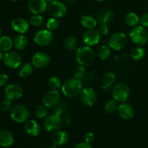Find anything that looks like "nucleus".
<instances>
[{"label": "nucleus", "mask_w": 148, "mask_h": 148, "mask_svg": "<svg viewBox=\"0 0 148 148\" xmlns=\"http://www.w3.org/2000/svg\"><path fill=\"white\" fill-rule=\"evenodd\" d=\"M43 23H44V18L43 16L39 14H33L29 20V23L34 27H40L43 24Z\"/></svg>", "instance_id": "obj_35"}, {"label": "nucleus", "mask_w": 148, "mask_h": 148, "mask_svg": "<svg viewBox=\"0 0 148 148\" xmlns=\"http://www.w3.org/2000/svg\"><path fill=\"white\" fill-rule=\"evenodd\" d=\"M33 65L32 63L25 62L18 67V75L22 78H27L32 75L33 72Z\"/></svg>", "instance_id": "obj_24"}, {"label": "nucleus", "mask_w": 148, "mask_h": 148, "mask_svg": "<svg viewBox=\"0 0 148 148\" xmlns=\"http://www.w3.org/2000/svg\"><path fill=\"white\" fill-rule=\"evenodd\" d=\"M3 62L7 67L17 69L22 64V57L17 51H10L4 54Z\"/></svg>", "instance_id": "obj_11"}, {"label": "nucleus", "mask_w": 148, "mask_h": 148, "mask_svg": "<svg viewBox=\"0 0 148 148\" xmlns=\"http://www.w3.org/2000/svg\"><path fill=\"white\" fill-rule=\"evenodd\" d=\"M46 1H47L48 3H49V4H50V3H51V2H53V1H56V0H46Z\"/></svg>", "instance_id": "obj_47"}, {"label": "nucleus", "mask_w": 148, "mask_h": 148, "mask_svg": "<svg viewBox=\"0 0 148 148\" xmlns=\"http://www.w3.org/2000/svg\"><path fill=\"white\" fill-rule=\"evenodd\" d=\"M48 11L51 16L56 18H60L66 14L67 7L62 1H56L50 3L48 6Z\"/></svg>", "instance_id": "obj_9"}, {"label": "nucleus", "mask_w": 148, "mask_h": 148, "mask_svg": "<svg viewBox=\"0 0 148 148\" xmlns=\"http://www.w3.org/2000/svg\"><path fill=\"white\" fill-rule=\"evenodd\" d=\"M11 1H19V0H11Z\"/></svg>", "instance_id": "obj_50"}, {"label": "nucleus", "mask_w": 148, "mask_h": 148, "mask_svg": "<svg viewBox=\"0 0 148 148\" xmlns=\"http://www.w3.org/2000/svg\"><path fill=\"white\" fill-rule=\"evenodd\" d=\"M116 80V77L115 74L112 72H108L104 75L103 78V85L110 88L114 85Z\"/></svg>", "instance_id": "obj_30"}, {"label": "nucleus", "mask_w": 148, "mask_h": 148, "mask_svg": "<svg viewBox=\"0 0 148 148\" xmlns=\"http://www.w3.org/2000/svg\"><path fill=\"white\" fill-rule=\"evenodd\" d=\"M98 31L101 33V35H103V36H106L108 34L109 32V27H108V24H101L98 29Z\"/></svg>", "instance_id": "obj_40"}, {"label": "nucleus", "mask_w": 148, "mask_h": 148, "mask_svg": "<svg viewBox=\"0 0 148 148\" xmlns=\"http://www.w3.org/2000/svg\"><path fill=\"white\" fill-rule=\"evenodd\" d=\"M49 88L51 90H59V88H62V82L60 78L57 76H52L49 78Z\"/></svg>", "instance_id": "obj_34"}, {"label": "nucleus", "mask_w": 148, "mask_h": 148, "mask_svg": "<svg viewBox=\"0 0 148 148\" xmlns=\"http://www.w3.org/2000/svg\"><path fill=\"white\" fill-rule=\"evenodd\" d=\"M112 96L119 103L126 102L130 98V87L124 82H119L114 85L112 88Z\"/></svg>", "instance_id": "obj_4"}, {"label": "nucleus", "mask_w": 148, "mask_h": 148, "mask_svg": "<svg viewBox=\"0 0 148 148\" xmlns=\"http://www.w3.org/2000/svg\"><path fill=\"white\" fill-rule=\"evenodd\" d=\"M61 100V95L57 90L47 91L42 98V102L47 108H53L59 105Z\"/></svg>", "instance_id": "obj_10"}, {"label": "nucleus", "mask_w": 148, "mask_h": 148, "mask_svg": "<svg viewBox=\"0 0 148 148\" xmlns=\"http://www.w3.org/2000/svg\"><path fill=\"white\" fill-rule=\"evenodd\" d=\"M118 114L124 120L131 119L134 115V110L132 106L128 103H122L118 106Z\"/></svg>", "instance_id": "obj_18"}, {"label": "nucleus", "mask_w": 148, "mask_h": 148, "mask_svg": "<svg viewBox=\"0 0 148 148\" xmlns=\"http://www.w3.org/2000/svg\"><path fill=\"white\" fill-rule=\"evenodd\" d=\"M34 41L39 46H47L53 39V33L48 29H41L35 33Z\"/></svg>", "instance_id": "obj_8"}, {"label": "nucleus", "mask_w": 148, "mask_h": 148, "mask_svg": "<svg viewBox=\"0 0 148 148\" xmlns=\"http://www.w3.org/2000/svg\"><path fill=\"white\" fill-rule=\"evenodd\" d=\"M11 27L19 34H25L29 30V23L22 17H14L11 21Z\"/></svg>", "instance_id": "obj_17"}, {"label": "nucleus", "mask_w": 148, "mask_h": 148, "mask_svg": "<svg viewBox=\"0 0 148 148\" xmlns=\"http://www.w3.org/2000/svg\"><path fill=\"white\" fill-rule=\"evenodd\" d=\"M114 17L113 12L109 9H103L100 10L96 15V20L98 23L101 24H108L111 23Z\"/></svg>", "instance_id": "obj_20"}, {"label": "nucleus", "mask_w": 148, "mask_h": 148, "mask_svg": "<svg viewBox=\"0 0 148 148\" xmlns=\"http://www.w3.org/2000/svg\"><path fill=\"white\" fill-rule=\"evenodd\" d=\"M64 47L68 51H74L77 49L78 41L77 38L75 36H68L64 39Z\"/></svg>", "instance_id": "obj_27"}, {"label": "nucleus", "mask_w": 148, "mask_h": 148, "mask_svg": "<svg viewBox=\"0 0 148 148\" xmlns=\"http://www.w3.org/2000/svg\"><path fill=\"white\" fill-rule=\"evenodd\" d=\"M1 27H0V37H1Z\"/></svg>", "instance_id": "obj_49"}, {"label": "nucleus", "mask_w": 148, "mask_h": 148, "mask_svg": "<svg viewBox=\"0 0 148 148\" xmlns=\"http://www.w3.org/2000/svg\"><path fill=\"white\" fill-rule=\"evenodd\" d=\"M0 108L1 111H8L11 110L12 108V101L8 99V98H5L0 103Z\"/></svg>", "instance_id": "obj_38"}, {"label": "nucleus", "mask_w": 148, "mask_h": 148, "mask_svg": "<svg viewBox=\"0 0 148 148\" xmlns=\"http://www.w3.org/2000/svg\"><path fill=\"white\" fill-rule=\"evenodd\" d=\"M80 101L85 106H92L97 101V94L92 88H83L79 94Z\"/></svg>", "instance_id": "obj_13"}, {"label": "nucleus", "mask_w": 148, "mask_h": 148, "mask_svg": "<svg viewBox=\"0 0 148 148\" xmlns=\"http://www.w3.org/2000/svg\"><path fill=\"white\" fill-rule=\"evenodd\" d=\"M28 45V39L24 34H19L13 40V46L18 51L24 50Z\"/></svg>", "instance_id": "obj_23"}, {"label": "nucleus", "mask_w": 148, "mask_h": 148, "mask_svg": "<svg viewBox=\"0 0 148 148\" xmlns=\"http://www.w3.org/2000/svg\"><path fill=\"white\" fill-rule=\"evenodd\" d=\"M147 45H148V41H147Z\"/></svg>", "instance_id": "obj_51"}, {"label": "nucleus", "mask_w": 148, "mask_h": 148, "mask_svg": "<svg viewBox=\"0 0 148 148\" xmlns=\"http://www.w3.org/2000/svg\"><path fill=\"white\" fill-rule=\"evenodd\" d=\"M97 24H98V22H97L96 18L90 14H86V15L82 16V19H81V25L87 30L95 28Z\"/></svg>", "instance_id": "obj_25"}, {"label": "nucleus", "mask_w": 148, "mask_h": 148, "mask_svg": "<svg viewBox=\"0 0 148 148\" xmlns=\"http://www.w3.org/2000/svg\"><path fill=\"white\" fill-rule=\"evenodd\" d=\"M13 46V40L10 36H4L0 37V50L3 52H8L11 51Z\"/></svg>", "instance_id": "obj_26"}, {"label": "nucleus", "mask_w": 148, "mask_h": 148, "mask_svg": "<svg viewBox=\"0 0 148 148\" xmlns=\"http://www.w3.org/2000/svg\"><path fill=\"white\" fill-rule=\"evenodd\" d=\"M62 93L68 98H74L77 97L80 94L82 90V84L81 80L76 78H69L66 79L62 83L61 88Z\"/></svg>", "instance_id": "obj_1"}, {"label": "nucleus", "mask_w": 148, "mask_h": 148, "mask_svg": "<svg viewBox=\"0 0 148 148\" xmlns=\"http://www.w3.org/2000/svg\"><path fill=\"white\" fill-rule=\"evenodd\" d=\"M86 74L87 71L85 66L79 65L75 68V71H74V77L79 80H82L86 77Z\"/></svg>", "instance_id": "obj_36"}, {"label": "nucleus", "mask_w": 148, "mask_h": 148, "mask_svg": "<svg viewBox=\"0 0 148 148\" xmlns=\"http://www.w3.org/2000/svg\"><path fill=\"white\" fill-rule=\"evenodd\" d=\"M108 46L111 49L119 51L124 49L127 43V37L124 33L118 32L111 35L108 39Z\"/></svg>", "instance_id": "obj_7"}, {"label": "nucleus", "mask_w": 148, "mask_h": 148, "mask_svg": "<svg viewBox=\"0 0 148 148\" xmlns=\"http://www.w3.org/2000/svg\"><path fill=\"white\" fill-rule=\"evenodd\" d=\"M4 53H3V51H2L0 50V61L3 60V59H4Z\"/></svg>", "instance_id": "obj_45"}, {"label": "nucleus", "mask_w": 148, "mask_h": 148, "mask_svg": "<svg viewBox=\"0 0 148 148\" xmlns=\"http://www.w3.org/2000/svg\"><path fill=\"white\" fill-rule=\"evenodd\" d=\"M125 23L130 27H134L140 23V17L136 13L129 12L125 16Z\"/></svg>", "instance_id": "obj_28"}, {"label": "nucleus", "mask_w": 148, "mask_h": 148, "mask_svg": "<svg viewBox=\"0 0 148 148\" xmlns=\"http://www.w3.org/2000/svg\"><path fill=\"white\" fill-rule=\"evenodd\" d=\"M140 23L141 25L145 27H148V12L145 13L140 18Z\"/></svg>", "instance_id": "obj_41"}, {"label": "nucleus", "mask_w": 148, "mask_h": 148, "mask_svg": "<svg viewBox=\"0 0 148 148\" xmlns=\"http://www.w3.org/2000/svg\"><path fill=\"white\" fill-rule=\"evenodd\" d=\"M48 2L46 0H30L27 4L28 10L33 14H40L48 9Z\"/></svg>", "instance_id": "obj_16"}, {"label": "nucleus", "mask_w": 148, "mask_h": 148, "mask_svg": "<svg viewBox=\"0 0 148 148\" xmlns=\"http://www.w3.org/2000/svg\"><path fill=\"white\" fill-rule=\"evenodd\" d=\"M14 143V136L10 130H4L0 132V145L3 147H9Z\"/></svg>", "instance_id": "obj_22"}, {"label": "nucleus", "mask_w": 148, "mask_h": 148, "mask_svg": "<svg viewBox=\"0 0 148 148\" xmlns=\"http://www.w3.org/2000/svg\"><path fill=\"white\" fill-rule=\"evenodd\" d=\"M59 22L58 20V18L56 17H51L48 20L47 23H46V27L49 30L53 32L57 30L59 28Z\"/></svg>", "instance_id": "obj_37"}, {"label": "nucleus", "mask_w": 148, "mask_h": 148, "mask_svg": "<svg viewBox=\"0 0 148 148\" xmlns=\"http://www.w3.org/2000/svg\"><path fill=\"white\" fill-rule=\"evenodd\" d=\"M75 148H92L90 143H88L87 142H82L75 145Z\"/></svg>", "instance_id": "obj_43"}, {"label": "nucleus", "mask_w": 148, "mask_h": 148, "mask_svg": "<svg viewBox=\"0 0 148 148\" xmlns=\"http://www.w3.org/2000/svg\"><path fill=\"white\" fill-rule=\"evenodd\" d=\"M31 62L33 66L36 69H43L50 64L51 56L46 52H37L32 57Z\"/></svg>", "instance_id": "obj_12"}, {"label": "nucleus", "mask_w": 148, "mask_h": 148, "mask_svg": "<svg viewBox=\"0 0 148 148\" xmlns=\"http://www.w3.org/2000/svg\"><path fill=\"white\" fill-rule=\"evenodd\" d=\"M76 61L79 65L83 66H88L92 64L95 59V52L91 46H82L77 48L75 54Z\"/></svg>", "instance_id": "obj_2"}, {"label": "nucleus", "mask_w": 148, "mask_h": 148, "mask_svg": "<svg viewBox=\"0 0 148 148\" xmlns=\"http://www.w3.org/2000/svg\"><path fill=\"white\" fill-rule=\"evenodd\" d=\"M111 48L106 45H103L98 49V57L102 60H106L110 57L111 53Z\"/></svg>", "instance_id": "obj_32"}, {"label": "nucleus", "mask_w": 148, "mask_h": 148, "mask_svg": "<svg viewBox=\"0 0 148 148\" xmlns=\"http://www.w3.org/2000/svg\"><path fill=\"white\" fill-rule=\"evenodd\" d=\"M132 41L137 46H143L148 41V31L143 25H137L132 27L130 33Z\"/></svg>", "instance_id": "obj_3"}, {"label": "nucleus", "mask_w": 148, "mask_h": 148, "mask_svg": "<svg viewBox=\"0 0 148 148\" xmlns=\"http://www.w3.org/2000/svg\"><path fill=\"white\" fill-rule=\"evenodd\" d=\"M25 131L30 137H36L40 132V126L37 121L33 119L28 120L25 124Z\"/></svg>", "instance_id": "obj_19"}, {"label": "nucleus", "mask_w": 148, "mask_h": 148, "mask_svg": "<svg viewBox=\"0 0 148 148\" xmlns=\"http://www.w3.org/2000/svg\"><path fill=\"white\" fill-rule=\"evenodd\" d=\"M49 148H57V145H54L52 143V145H51L49 146Z\"/></svg>", "instance_id": "obj_46"}, {"label": "nucleus", "mask_w": 148, "mask_h": 148, "mask_svg": "<svg viewBox=\"0 0 148 148\" xmlns=\"http://www.w3.org/2000/svg\"><path fill=\"white\" fill-rule=\"evenodd\" d=\"M118 103L119 102H117L115 99H111L106 101L104 105V108H105L106 111L108 114H114L118 109Z\"/></svg>", "instance_id": "obj_33"}, {"label": "nucleus", "mask_w": 148, "mask_h": 148, "mask_svg": "<svg viewBox=\"0 0 148 148\" xmlns=\"http://www.w3.org/2000/svg\"><path fill=\"white\" fill-rule=\"evenodd\" d=\"M96 1H105V0H95Z\"/></svg>", "instance_id": "obj_48"}, {"label": "nucleus", "mask_w": 148, "mask_h": 148, "mask_svg": "<svg viewBox=\"0 0 148 148\" xmlns=\"http://www.w3.org/2000/svg\"><path fill=\"white\" fill-rule=\"evenodd\" d=\"M101 36V33L96 29H88L84 33L82 40L84 43L87 46H94L100 42Z\"/></svg>", "instance_id": "obj_14"}, {"label": "nucleus", "mask_w": 148, "mask_h": 148, "mask_svg": "<svg viewBox=\"0 0 148 148\" xmlns=\"http://www.w3.org/2000/svg\"><path fill=\"white\" fill-rule=\"evenodd\" d=\"M43 148H44V147H43Z\"/></svg>", "instance_id": "obj_52"}, {"label": "nucleus", "mask_w": 148, "mask_h": 148, "mask_svg": "<svg viewBox=\"0 0 148 148\" xmlns=\"http://www.w3.org/2000/svg\"><path fill=\"white\" fill-rule=\"evenodd\" d=\"M62 1H63L64 3H66V4H73L75 3V0H62Z\"/></svg>", "instance_id": "obj_44"}, {"label": "nucleus", "mask_w": 148, "mask_h": 148, "mask_svg": "<svg viewBox=\"0 0 148 148\" xmlns=\"http://www.w3.org/2000/svg\"><path fill=\"white\" fill-rule=\"evenodd\" d=\"M145 55V51L140 46L134 47L131 51V57L135 61H140L143 59Z\"/></svg>", "instance_id": "obj_29"}, {"label": "nucleus", "mask_w": 148, "mask_h": 148, "mask_svg": "<svg viewBox=\"0 0 148 148\" xmlns=\"http://www.w3.org/2000/svg\"><path fill=\"white\" fill-rule=\"evenodd\" d=\"M94 138H95V136H94V134L92 132H87L86 134H85V137H84V139H85V141L87 142L88 143H91L94 140Z\"/></svg>", "instance_id": "obj_42"}, {"label": "nucleus", "mask_w": 148, "mask_h": 148, "mask_svg": "<svg viewBox=\"0 0 148 148\" xmlns=\"http://www.w3.org/2000/svg\"><path fill=\"white\" fill-rule=\"evenodd\" d=\"M4 95L6 98H8L11 101H16L23 97V89L17 84H10L6 87Z\"/></svg>", "instance_id": "obj_15"}, {"label": "nucleus", "mask_w": 148, "mask_h": 148, "mask_svg": "<svg viewBox=\"0 0 148 148\" xmlns=\"http://www.w3.org/2000/svg\"><path fill=\"white\" fill-rule=\"evenodd\" d=\"M29 115L30 113L27 108L22 104L14 105L10 110V117L12 120L19 124L26 122L28 119Z\"/></svg>", "instance_id": "obj_5"}, {"label": "nucleus", "mask_w": 148, "mask_h": 148, "mask_svg": "<svg viewBox=\"0 0 148 148\" xmlns=\"http://www.w3.org/2000/svg\"><path fill=\"white\" fill-rule=\"evenodd\" d=\"M35 115L39 119H45L48 115H49V111L48 108L44 105V104H40L36 106V110H35Z\"/></svg>", "instance_id": "obj_31"}, {"label": "nucleus", "mask_w": 148, "mask_h": 148, "mask_svg": "<svg viewBox=\"0 0 148 148\" xmlns=\"http://www.w3.org/2000/svg\"><path fill=\"white\" fill-rule=\"evenodd\" d=\"M69 140V135L64 131H58L53 132L51 136V142L53 144L57 146L64 145Z\"/></svg>", "instance_id": "obj_21"}, {"label": "nucleus", "mask_w": 148, "mask_h": 148, "mask_svg": "<svg viewBox=\"0 0 148 148\" xmlns=\"http://www.w3.org/2000/svg\"><path fill=\"white\" fill-rule=\"evenodd\" d=\"M8 75L4 72H0V87H3L7 85L8 82Z\"/></svg>", "instance_id": "obj_39"}, {"label": "nucleus", "mask_w": 148, "mask_h": 148, "mask_svg": "<svg viewBox=\"0 0 148 148\" xmlns=\"http://www.w3.org/2000/svg\"><path fill=\"white\" fill-rule=\"evenodd\" d=\"M62 120L60 116L56 114L48 115L43 121V127L49 132H55L61 128Z\"/></svg>", "instance_id": "obj_6"}]
</instances>
